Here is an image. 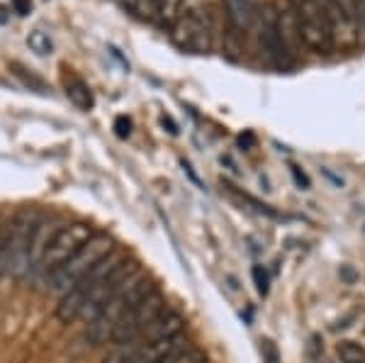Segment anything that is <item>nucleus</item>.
<instances>
[{"label": "nucleus", "instance_id": "412c9836", "mask_svg": "<svg viewBox=\"0 0 365 363\" xmlns=\"http://www.w3.org/2000/svg\"><path fill=\"white\" fill-rule=\"evenodd\" d=\"M115 132L120 139H127L129 134H132V122L127 120V117H117L115 120Z\"/></svg>", "mask_w": 365, "mask_h": 363}, {"label": "nucleus", "instance_id": "ddd939ff", "mask_svg": "<svg viewBox=\"0 0 365 363\" xmlns=\"http://www.w3.org/2000/svg\"><path fill=\"white\" fill-rule=\"evenodd\" d=\"M182 13V0H158V8H156V22L163 27H173L175 20Z\"/></svg>", "mask_w": 365, "mask_h": 363}, {"label": "nucleus", "instance_id": "7ed1b4c3", "mask_svg": "<svg viewBox=\"0 0 365 363\" xmlns=\"http://www.w3.org/2000/svg\"><path fill=\"white\" fill-rule=\"evenodd\" d=\"M115 251V242L108 237V234H93L91 239L76 251L71 259L63 263L61 268L46 280V285H49V292H56L58 297L63 295V292H68L73 288L76 283H78L81 278L86 276L88 271H91L93 266H98L100 261L105 259L108 254H113Z\"/></svg>", "mask_w": 365, "mask_h": 363}, {"label": "nucleus", "instance_id": "423d86ee", "mask_svg": "<svg viewBox=\"0 0 365 363\" xmlns=\"http://www.w3.org/2000/svg\"><path fill=\"white\" fill-rule=\"evenodd\" d=\"M122 259H127V256L122 254V251L115 249L113 254L105 256V259L100 261L98 266H93L91 271H88L86 276L73 285V288H71L68 292H63V295L58 297L56 317L61 319V322H66V324H68V322H76V319L83 317V312H86L88 302H91L93 292L98 290V285L110 276V271H113V268Z\"/></svg>", "mask_w": 365, "mask_h": 363}, {"label": "nucleus", "instance_id": "39448f33", "mask_svg": "<svg viewBox=\"0 0 365 363\" xmlns=\"http://www.w3.org/2000/svg\"><path fill=\"white\" fill-rule=\"evenodd\" d=\"M91 227L83 225V222H71V225H58V230L54 232V237L49 239V244H46L42 259H39L37 268H34L32 278L39 280V283H46L58 268L66 263L71 256L76 254L88 239L93 237Z\"/></svg>", "mask_w": 365, "mask_h": 363}, {"label": "nucleus", "instance_id": "dca6fc26", "mask_svg": "<svg viewBox=\"0 0 365 363\" xmlns=\"http://www.w3.org/2000/svg\"><path fill=\"white\" fill-rule=\"evenodd\" d=\"M336 354L341 363H365V349L356 342H341Z\"/></svg>", "mask_w": 365, "mask_h": 363}, {"label": "nucleus", "instance_id": "a211bd4d", "mask_svg": "<svg viewBox=\"0 0 365 363\" xmlns=\"http://www.w3.org/2000/svg\"><path fill=\"white\" fill-rule=\"evenodd\" d=\"M353 25H356V39H365V0H351Z\"/></svg>", "mask_w": 365, "mask_h": 363}, {"label": "nucleus", "instance_id": "9b49d317", "mask_svg": "<svg viewBox=\"0 0 365 363\" xmlns=\"http://www.w3.org/2000/svg\"><path fill=\"white\" fill-rule=\"evenodd\" d=\"M329 20L334 25L336 39H356V25H353V10L351 0H322Z\"/></svg>", "mask_w": 365, "mask_h": 363}, {"label": "nucleus", "instance_id": "4468645a", "mask_svg": "<svg viewBox=\"0 0 365 363\" xmlns=\"http://www.w3.org/2000/svg\"><path fill=\"white\" fill-rule=\"evenodd\" d=\"M27 46L37 56H49L51 51H54V42H51L49 32H44V29H32V32L27 34Z\"/></svg>", "mask_w": 365, "mask_h": 363}, {"label": "nucleus", "instance_id": "2eb2a0df", "mask_svg": "<svg viewBox=\"0 0 365 363\" xmlns=\"http://www.w3.org/2000/svg\"><path fill=\"white\" fill-rule=\"evenodd\" d=\"M127 10L139 20H156L158 0H125Z\"/></svg>", "mask_w": 365, "mask_h": 363}, {"label": "nucleus", "instance_id": "6e6552de", "mask_svg": "<svg viewBox=\"0 0 365 363\" xmlns=\"http://www.w3.org/2000/svg\"><path fill=\"white\" fill-rule=\"evenodd\" d=\"M212 15L207 8L182 10L175 25L170 27V42L187 54H207L212 49Z\"/></svg>", "mask_w": 365, "mask_h": 363}, {"label": "nucleus", "instance_id": "f03ea898", "mask_svg": "<svg viewBox=\"0 0 365 363\" xmlns=\"http://www.w3.org/2000/svg\"><path fill=\"white\" fill-rule=\"evenodd\" d=\"M151 288H154V283H151V280L144 276V271L139 268V271L134 273V276L129 278L127 283L115 292L113 300H110L108 305H105V307L96 315V317L88 322L86 337L91 339V342L96 344V347H100V344L113 342V332H115L117 322L125 317L127 310L132 307L134 302H137L139 297L144 295L146 290H151Z\"/></svg>", "mask_w": 365, "mask_h": 363}, {"label": "nucleus", "instance_id": "f3484780", "mask_svg": "<svg viewBox=\"0 0 365 363\" xmlns=\"http://www.w3.org/2000/svg\"><path fill=\"white\" fill-rule=\"evenodd\" d=\"M163 363H207V356H205L200 349H195V347H190V344H187L185 349L175 351V354L168 356V359L163 361Z\"/></svg>", "mask_w": 365, "mask_h": 363}, {"label": "nucleus", "instance_id": "1a4fd4ad", "mask_svg": "<svg viewBox=\"0 0 365 363\" xmlns=\"http://www.w3.org/2000/svg\"><path fill=\"white\" fill-rule=\"evenodd\" d=\"M258 42H261V51L266 54L268 63L280 71H290L295 66V56H292L287 39L282 34V17L275 5H263L261 20H258Z\"/></svg>", "mask_w": 365, "mask_h": 363}, {"label": "nucleus", "instance_id": "20e7f679", "mask_svg": "<svg viewBox=\"0 0 365 363\" xmlns=\"http://www.w3.org/2000/svg\"><path fill=\"white\" fill-rule=\"evenodd\" d=\"M292 3V22L304 44L317 54H329L336 46L334 25L324 10L322 0H290Z\"/></svg>", "mask_w": 365, "mask_h": 363}, {"label": "nucleus", "instance_id": "6ab92c4d", "mask_svg": "<svg viewBox=\"0 0 365 363\" xmlns=\"http://www.w3.org/2000/svg\"><path fill=\"white\" fill-rule=\"evenodd\" d=\"M251 276H253V283H256L258 295H268V273L263 271V266H253Z\"/></svg>", "mask_w": 365, "mask_h": 363}, {"label": "nucleus", "instance_id": "aec40b11", "mask_svg": "<svg viewBox=\"0 0 365 363\" xmlns=\"http://www.w3.org/2000/svg\"><path fill=\"white\" fill-rule=\"evenodd\" d=\"M261 351H263V363H280V351L273 342H270V339L263 342Z\"/></svg>", "mask_w": 365, "mask_h": 363}, {"label": "nucleus", "instance_id": "f8f14e48", "mask_svg": "<svg viewBox=\"0 0 365 363\" xmlns=\"http://www.w3.org/2000/svg\"><path fill=\"white\" fill-rule=\"evenodd\" d=\"M63 91H66L68 101L73 103L78 110H83V113H88V110L96 108V96H93L91 86H88L86 81L81 78V76L68 73L66 78H63Z\"/></svg>", "mask_w": 365, "mask_h": 363}, {"label": "nucleus", "instance_id": "0eeeda50", "mask_svg": "<svg viewBox=\"0 0 365 363\" xmlns=\"http://www.w3.org/2000/svg\"><path fill=\"white\" fill-rule=\"evenodd\" d=\"M166 307H168L166 297H163V292L154 285V288L146 290L144 295H141L139 300L127 310L125 317L117 322V327H115V332H113V342H110V344H117V347H122V344L137 342V339L144 334V332L149 329L151 324H154V319Z\"/></svg>", "mask_w": 365, "mask_h": 363}, {"label": "nucleus", "instance_id": "4be33fe9", "mask_svg": "<svg viewBox=\"0 0 365 363\" xmlns=\"http://www.w3.org/2000/svg\"><path fill=\"white\" fill-rule=\"evenodd\" d=\"M290 173L295 175V183L299 185V188H302V190H307V188H309V178H307V175H304L302 171H299V166H295V163H292V166H290Z\"/></svg>", "mask_w": 365, "mask_h": 363}, {"label": "nucleus", "instance_id": "5701e85b", "mask_svg": "<svg viewBox=\"0 0 365 363\" xmlns=\"http://www.w3.org/2000/svg\"><path fill=\"white\" fill-rule=\"evenodd\" d=\"M13 10L17 15H29L32 13V0H13Z\"/></svg>", "mask_w": 365, "mask_h": 363}, {"label": "nucleus", "instance_id": "f257e3e1", "mask_svg": "<svg viewBox=\"0 0 365 363\" xmlns=\"http://www.w3.org/2000/svg\"><path fill=\"white\" fill-rule=\"evenodd\" d=\"M44 215L34 208H25L0 227V276L15 280L29 278L32 273V247Z\"/></svg>", "mask_w": 365, "mask_h": 363}, {"label": "nucleus", "instance_id": "9d476101", "mask_svg": "<svg viewBox=\"0 0 365 363\" xmlns=\"http://www.w3.org/2000/svg\"><path fill=\"white\" fill-rule=\"evenodd\" d=\"M225 3V15L229 27L237 32H249L261 20V0H222Z\"/></svg>", "mask_w": 365, "mask_h": 363}]
</instances>
